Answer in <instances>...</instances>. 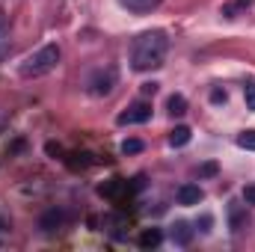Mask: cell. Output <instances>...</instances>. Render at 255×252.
Wrapping results in <instances>:
<instances>
[{
    "label": "cell",
    "instance_id": "obj_1",
    "mask_svg": "<svg viewBox=\"0 0 255 252\" xmlns=\"http://www.w3.org/2000/svg\"><path fill=\"white\" fill-rule=\"evenodd\" d=\"M166 48H169V39L163 30H145L136 36L133 42V51H130V65L133 71H154L160 68L166 60Z\"/></svg>",
    "mask_w": 255,
    "mask_h": 252
},
{
    "label": "cell",
    "instance_id": "obj_2",
    "mask_svg": "<svg viewBox=\"0 0 255 252\" xmlns=\"http://www.w3.org/2000/svg\"><path fill=\"white\" fill-rule=\"evenodd\" d=\"M60 63V45H45V48H39L36 54H30L24 63L18 65V74L21 77H42V74H51L54 68Z\"/></svg>",
    "mask_w": 255,
    "mask_h": 252
},
{
    "label": "cell",
    "instance_id": "obj_3",
    "mask_svg": "<svg viewBox=\"0 0 255 252\" xmlns=\"http://www.w3.org/2000/svg\"><path fill=\"white\" fill-rule=\"evenodd\" d=\"M148 119H151V104H148V101H133L125 113L116 116L119 125H142V122H148Z\"/></svg>",
    "mask_w": 255,
    "mask_h": 252
},
{
    "label": "cell",
    "instance_id": "obj_4",
    "mask_svg": "<svg viewBox=\"0 0 255 252\" xmlns=\"http://www.w3.org/2000/svg\"><path fill=\"white\" fill-rule=\"evenodd\" d=\"M116 77H119V74H116V68H113V65H110V68L95 71V74H92V80H89V92H92V95H107V92L116 86Z\"/></svg>",
    "mask_w": 255,
    "mask_h": 252
},
{
    "label": "cell",
    "instance_id": "obj_5",
    "mask_svg": "<svg viewBox=\"0 0 255 252\" xmlns=\"http://www.w3.org/2000/svg\"><path fill=\"white\" fill-rule=\"evenodd\" d=\"M65 220H68V217H65L63 208H51V211H45V214H42L39 229H42L45 235H54V232H60V229L65 226Z\"/></svg>",
    "mask_w": 255,
    "mask_h": 252
},
{
    "label": "cell",
    "instance_id": "obj_6",
    "mask_svg": "<svg viewBox=\"0 0 255 252\" xmlns=\"http://www.w3.org/2000/svg\"><path fill=\"white\" fill-rule=\"evenodd\" d=\"M175 199H178V205H199L202 199H205V193H202V187L199 184H181L178 187V193H175Z\"/></svg>",
    "mask_w": 255,
    "mask_h": 252
},
{
    "label": "cell",
    "instance_id": "obj_7",
    "mask_svg": "<svg viewBox=\"0 0 255 252\" xmlns=\"http://www.w3.org/2000/svg\"><path fill=\"white\" fill-rule=\"evenodd\" d=\"M169 241L175 244V247H190V241H193V229H190V223H184V220H178L172 229H169Z\"/></svg>",
    "mask_w": 255,
    "mask_h": 252
},
{
    "label": "cell",
    "instance_id": "obj_8",
    "mask_svg": "<svg viewBox=\"0 0 255 252\" xmlns=\"http://www.w3.org/2000/svg\"><path fill=\"white\" fill-rule=\"evenodd\" d=\"M244 226H247V205L229 202V229L232 232H241Z\"/></svg>",
    "mask_w": 255,
    "mask_h": 252
},
{
    "label": "cell",
    "instance_id": "obj_9",
    "mask_svg": "<svg viewBox=\"0 0 255 252\" xmlns=\"http://www.w3.org/2000/svg\"><path fill=\"white\" fill-rule=\"evenodd\" d=\"M160 3H163V0H119V6H125L128 12H133V15H148V12H154Z\"/></svg>",
    "mask_w": 255,
    "mask_h": 252
},
{
    "label": "cell",
    "instance_id": "obj_10",
    "mask_svg": "<svg viewBox=\"0 0 255 252\" xmlns=\"http://www.w3.org/2000/svg\"><path fill=\"white\" fill-rule=\"evenodd\" d=\"M190 127L187 125H178V127H172V130H169V145H172V148H184V145H187V142H190Z\"/></svg>",
    "mask_w": 255,
    "mask_h": 252
},
{
    "label": "cell",
    "instance_id": "obj_11",
    "mask_svg": "<svg viewBox=\"0 0 255 252\" xmlns=\"http://www.w3.org/2000/svg\"><path fill=\"white\" fill-rule=\"evenodd\" d=\"M160 241H163V232H160V229H145V232L139 235V247H142V250H157Z\"/></svg>",
    "mask_w": 255,
    "mask_h": 252
},
{
    "label": "cell",
    "instance_id": "obj_12",
    "mask_svg": "<svg viewBox=\"0 0 255 252\" xmlns=\"http://www.w3.org/2000/svg\"><path fill=\"white\" fill-rule=\"evenodd\" d=\"M9 54V15L0 9V60H6Z\"/></svg>",
    "mask_w": 255,
    "mask_h": 252
},
{
    "label": "cell",
    "instance_id": "obj_13",
    "mask_svg": "<svg viewBox=\"0 0 255 252\" xmlns=\"http://www.w3.org/2000/svg\"><path fill=\"white\" fill-rule=\"evenodd\" d=\"M166 110H169V116H184V113H187V98H184L181 92L169 95V101H166Z\"/></svg>",
    "mask_w": 255,
    "mask_h": 252
},
{
    "label": "cell",
    "instance_id": "obj_14",
    "mask_svg": "<svg viewBox=\"0 0 255 252\" xmlns=\"http://www.w3.org/2000/svg\"><path fill=\"white\" fill-rule=\"evenodd\" d=\"M247 6H253V0H229V3H223V15L226 18H238Z\"/></svg>",
    "mask_w": 255,
    "mask_h": 252
},
{
    "label": "cell",
    "instance_id": "obj_15",
    "mask_svg": "<svg viewBox=\"0 0 255 252\" xmlns=\"http://www.w3.org/2000/svg\"><path fill=\"white\" fill-rule=\"evenodd\" d=\"M238 145L247 148V151H255V130H241L238 133Z\"/></svg>",
    "mask_w": 255,
    "mask_h": 252
},
{
    "label": "cell",
    "instance_id": "obj_16",
    "mask_svg": "<svg viewBox=\"0 0 255 252\" xmlns=\"http://www.w3.org/2000/svg\"><path fill=\"white\" fill-rule=\"evenodd\" d=\"M145 145H142V139H136V136H130V139H125L122 142V154H139Z\"/></svg>",
    "mask_w": 255,
    "mask_h": 252
},
{
    "label": "cell",
    "instance_id": "obj_17",
    "mask_svg": "<svg viewBox=\"0 0 255 252\" xmlns=\"http://www.w3.org/2000/svg\"><path fill=\"white\" fill-rule=\"evenodd\" d=\"M244 101H247V110H255V80L244 86Z\"/></svg>",
    "mask_w": 255,
    "mask_h": 252
},
{
    "label": "cell",
    "instance_id": "obj_18",
    "mask_svg": "<svg viewBox=\"0 0 255 252\" xmlns=\"http://www.w3.org/2000/svg\"><path fill=\"white\" fill-rule=\"evenodd\" d=\"M244 202L247 205H255V184H247L244 187Z\"/></svg>",
    "mask_w": 255,
    "mask_h": 252
},
{
    "label": "cell",
    "instance_id": "obj_19",
    "mask_svg": "<svg viewBox=\"0 0 255 252\" xmlns=\"http://www.w3.org/2000/svg\"><path fill=\"white\" fill-rule=\"evenodd\" d=\"M226 98H229L226 89H214V92H211V101H214V104H226Z\"/></svg>",
    "mask_w": 255,
    "mask_h": 252
},
{
    "label": "cell",
    "instance_id": "obj_20",
    "mask_svg": "<svg viewBox=\"0 0 255 252\" xmlns=\"http://www.w3.org/2000/svg\"><path fill=\"white\" fill-rule=\"evenodd\" d=\"M199 175H217V163H205V166H199Z\"/></svg>",
    "mask_w": 255,
    "mask_h": 252
},
{
    "label": "cell",
    "instance_id": "obj_21",
    "mask_svg": "<svg viewBox=\"0 0 255 252\" xmlns=\"http://www.w3.org/2000/svg\"><path fill=\"white\" fill-rule=\"evenodd\" d=\"M157 92V83L151 80V83H142V95H154Z\"/></svg>",
    "mask_w": 255,
    "mask_h": 252
}]
</instances>
